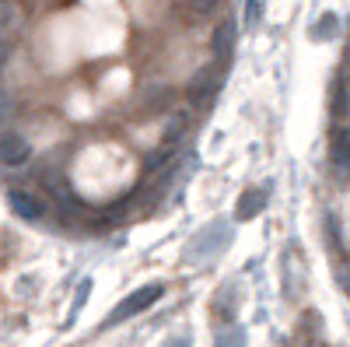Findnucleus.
<instances>
[{
  "instance_id": "9b49d317",
  "label": "nucleus",
  "mask_w": 350,
  "mask_h": 347,
  "mask_svg": "<svg viewBox=\"0 0 350 347\" xmlns=\"http://www.w3.org/2000/svg\"><path fill=\"white\" fill-rule=\"evenodd\" d=\"M8 116H11V99H4V95H0V127H4V120H8Z\"/></svg>"
},
{
  "instance_id": "6e6552de",
  "label": "nucleus",
  "mask_w": 350,
  "mask_h": 347,
  "mask_svg": "<svg viewBox=\"0 0 350 347\" xmlns=\"http://www.w3.org/2000/svg\"><path fill=\"white\" fill-rule=\"evenodd\" d=\"M336 155L343 165H350V130H340L336 133Z\"/></svg>"
},
{
  "instance_id": "0eeeda50",
  "label": "nucleus",
  "mask_w": 350,
  "mask_h": 347,
  "mask_svg": "<svg viewBox=\"0 0 350 347\" xmlns=\"http://www.w3.org/2000/svg\"><path fill=\"white\" fill-rule=\"evenodd\" d=\"M183 127H186V112H175L172 120H168V130H165V137H161V144L168 148L172 140H179L183 137Z\"/></svg>"
},
{
  "instance_id": "423d86ee",
  "label": "nucleus",
  "mask_w": 350,
  "mask_h": 347,
  "mask_svg": "<svg viewBox=\"0 0 350 347\" xmlns=\"http://www.w3.org/2000/svg\"><path fill=\"white\" fill-rule=\"evenodd\" d=\"M214 347H245V330L242 326H224L217 333V344Z\"/></svg>"
},
{
  "instance_id": "20e7f679",
  "label": "nucleus",
  "mask_w": 350,
  "mask_h": 347,
  "mask_svg": "<svg viewBox=\"0 0 350 347\" xmlns=\"http://www.w3.org/2000/svg\"><path fill=\"white\" fill-rule=\"evenodd\" d=\"M267 186H259V190H245L242 193V200H239V218H252L262 204H267Z\"/></svg>"
},
{
  "instance_id": "f257e3e1",
  "label": "nucleus",
  "mask_w": 350,
  "mask_h": 347,
  "mask_svg": "<svg viewBox=\"0 0 350 347\" xmlns=\"http://www.w3.org/2000/svg\"><path fill=\"white\" fill-rule=\"evenodd\" d=\"M161 292H165V287L161 284H148V287H137V292L133 295H126L120 305H116L112 312H109V326L112 323H123V320H130V316H137L140 309H148V305H154V298H161Z\"/></svg>"
},
{
  "instance_id": "9d476101",
  "label": "nucleus",
  "mask_w": 350,
  "mask_h": 347,
  "mask_svg": "<svg viewBox=\"0 0 350 347\" xmlns=\"http://www.w3.org/2000/svg\"><path fill=\"white\" fill-rule=\"evenodd\" d=\"M8 60H11V46L0 39V74H4V67H8Z\"/></svg>"
},
{
  "instance_id": "f8f14e48",
  "label": "nucleus",
  "mask_w": 350,
  "mask_h": 347,
  "mask_svg": "<svg viewBox=\"0 0 350 347\" xmlns=\"http://www.w3.org/2000/svg\"><path fill=\"white\" fill-rule=\"evenodd\" d=\"M165 347H189V337H172L165 340Z\"/></svg>"
},
{
  "instance_id": "7ed1b4c3",
  "label": "nucleus",
  "mask_w": 350,
  "mask_h": 347,
  "mask_svg": "<svg viewBox=\"0 0 350 347\" xmlns=\"http://www.w3.org/2000/svg\"><path fill=\"white\" fill-rule=\"evenodd\" d=\"M8 204H11V211H14L18 218H25V221H39V218L46 214L42 200H39L32 190H25V186H14V190L8 193Z\"/></svg>"
},
{
  "instance_id": "39448f33",
  "label": "nucleus",
  "mask_w": 350,
  "mask_h": 347,
  "mask_svg": "<svg viewBox=\"0 0 350 347\" xmlns=\"http://www.w3.org/2000/svg\"><path fill=\"white\" fill-rule=\"evenodd\" d=\"M336 32H340V18H336L333 11H326L323 18H319V21L312 25V32H308V36H312L315 42H326V39H333Z\"/></svg>"
},
{
  "instance_id": "f03ea898",
  "label": "nucleus",
  "mask_w": 350,
  "mask_h": 347,
  "mask_svg": "<svg viewBox=\"0 0 350 347\" xmlns=\"http://www.w3.org/2000/svg\"><path fill=\"white\" fill-rule=\"evenodd\" d=\"M32 158V140H28L21 130H4L0 133V165L18 168Z\"/></svg>"
},
{
  "instance_id": "ddd939ff",
  "label": "nucleus",
  "mask_w": 350,
  "mask_h": 347,
  "mask_svg": "<svg viewBox=\"0 0 350 347\" xmlns=\"http://www.w3.org/2000/svg\"><path fill=\"white\" fill-rule=\"evenodd\" d=\"M259 8H262L259 0H249V21H256V18H259Z\"/></svg>"
},
{
  "instance_id": "1a4fd4ad",
  "label": "nucleus",
  "mask_w": 350,
  "mask_h": 347,
  "mask_svg": "<svg viewBox=\"0 0 350 347\" xmlns=\"http://www.w3.org/2000/svg\"><path fill=\"white\" fill-rule=\"evenodd\" d=\"M11 25H14V8H11V0H0V36H4Z\"/></svg>"
},
{
  "instance_id": "4468645a",
  "label": "nucleus",
  "mask_w": 350,
  "mask_h": 347,
  "mask_svg": "<svg viewBox=\"0 0 350 347\" xmlns=\"http://www.w3.org/2000/svg\"><path fill=\"white\" fill-rule=\"evenodd\" d=\"M214 4H217V0H196V8H200V11H211Z\"/></svg>"
}]
</instances>
